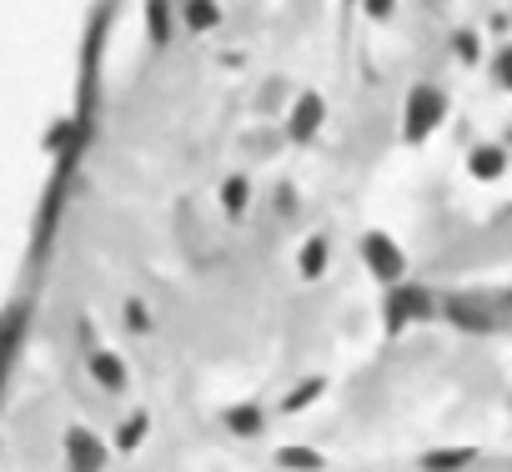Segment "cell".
<instances>
[{
  "mask_svg": "<svg viewBox=\"0 0 512 472\" xmlns=\"http://www.w3.org/2000/svg\"><path fill=\"white\" fill-rule=\"evenodd\" d=\"M367 262H372V272L382 282H397L402 277V257H397V247L387 242V236H367Z\"/></svg>",
  "mask_w": 512,
  "mask_h": 472,
  "instance_id": "5",
  "label": "cell"
},
{
  "mask_svg": "<svg viewBox=\"0 0 512 472\" xmlns=\"http://www.w3.org/2000/svg\"><path fill=\"white\" fill-rule=\"evenodd\" d=\"M437 116H442V96H437L432 86H417L412 101H407V136H412V141L427 136V131L437 126Z\"/></svg>",
  "mask_w": 512,
  "mask_h": 472,
  "instance_id": "3",
  "label": "cell"
},
{
  "mask_svg": "<svg viewBox=\"0 0 512 472\" xmlns=\"http://www.w3.org/2000/svg\"><path fill=\"white\" fill-rule=\"evenodd\" d=\"M21 332H26V307L0 317V392H6V377H11V362H16V347H21Z\"/></svg>",
  "mask_w": 512,
  "mask_h": 472,
  "instance_id": "4",
  "label": "cell"
},
{
  "mask_svg": "<svg viewBox=\"0 0 512 472\" xmlns=\"http://www.w3.org/2000/svg\"><path fill=\"white\" fill-rule=\"evenodd\" d=\"M66 462H71V472H101V462H106L101 437L86 432V427H71L66 432Z\"/></svg>",
  "mask_w": 512,
  "mask_h": 472,
  "instance_id": "2",
  "label": "cell"
},
{
  "mask_svg": "<svg viewBox=\"0 0 512 472\" xmlns=\"http://www.w3.org/2000/svg\"><path fill=\"white\" fill-rule=\"evenodd\" d=\"M322 267H327V247H322V242H312V247L302 252V272H307V277H317Z\"/></svg>",
  "mask_w": 512,
  "mask_h": 472,
  "instance_id": "9",
  "label": "cell"
},
{
  "mask_svg": "<svg viewBox=\"0 0 512 472\" xmlns=\"http://www.w3.org/2000/svg\"><path fill=\"white\" fill-rule=\"evenodd\" d=\"M447 312H452V322H457V327H467V332H482V327H487V312H482L477 302H467V297L447 302Z\"/></svg>",
  "mask_w": 512,
  "mask_h": 472,
  "instance_id": "6",
  "label": "cell"
},
{
  "mask_svg": "<svg viewBox=\"0 0 512 472\" xmlns=\"http://www.w3.org/2000/svg\"><path fill=\"white\" fill-rule=\"evenodd\" d=\"M282 467H297V472H317L322 462L312 452H282Z\"/></svg>",
  "mask_w": 512,
  "mask_h": 472,
  "instance_id": "11",
  "label": "cell"
},
{
  "mask_svg": "<svg viewBox=\"0 0 512 472\" xmlns=\"http://www.w3.org/2000/svg\"><path fill=\"white\" fill-rule=\"evenodd\" d=\"M211 21H216V11H211V0H196V6H191V26H196V31H206Z\"/></svg>",
  "mask_w": 512,
  "mask_h": 472,
  "instance_id": "14",
  "label": "cell"
},
{
  "mask_svg": "<svg viewBox=\"0 0 512 472\" xmlns=\"http://www.w3.org/2000/svg\"><path fill=\"white\" fill-rule=\"evenodd\" d=\"M417 317H432V297L422 287H392V297H387V327L402 332Z\"/></svg>",
  "mask_w": 512,
  "mask_h": 472,
  "instance_id": "1",
  "label": "cell"
},
{
  "mask_svg": "<svg viewBox=\"0 0 512 472\" xmlns=\"http://www.w3.org/2000/svg\"><path fill=\"white\" fill-rule=\"evenodd\" d=\"M317 121H322V101H317V96H307V101L297 106V116H292V136H312V131H317Z\"/></svg>",
  "mask_w": 512,
  "mask_h": 472,
  "instance_id": "7",
  "label": "cell"
},
{
  "mask_svg": "<svg viewBox=\"0 0 512 472\" xmlns=\"http://www.w3.org/2000/svg\"><path fill=\"white\" fill-rule=\"evenodd\" d=\"M221 201H226L231 211H241V206H246V181H226V191H221Z\"/></svg>",
  "mask_w": 512,
  "mask_h": 472,
  "instance_id": "12",
  "label": "cell"
},
{
  "mask_svg": "<svg viewBox=\"0 0 512 472\" xmlns=\"http://www.w3.org/2000/svg\"><path fill=\"white\" fill-rule=\"evenodd\" d=\"M141 432H146V417H136V422H126V432H121V452H131V447L141 442Z\"/></svg>",
  "mask_w": 512,
  "mask_h": 472,
  "instance_id": "15",
  "label": "cell"
},
{
  "mask_svg": "<svg viewBox=\"0 0 512 472\" xmlns=\"http://www.w3.org/2000/svg\"><path fill=\"white\" fill-rule=\"evenodd\" d=\"M502 81H507V86H512V56H507V61H502Z\"/></svg>",
  "mask_w": 512,
  "mask_h": 472,
  "instance_id": "17",
  "label": "cell"
},
{
  "mask_svg": "<svg viewBox=\"0 0 512 472\" xmlns=\"http://www.w3.org/2000/svg\"><path fill=\"white\" fill-rule=\"evenodd\" d=\"M231 427H236V432H256V412H251V407L231 412Z\"/></svg>",
  "mask_w": 512,
  "mask_h": 472,
  "instance_id": "16",
  "label": "cell"
},
{
  "mask_svg": "<svg viewBox=\"0 0 512 472\" xmlns=\"http://www.w3.org/2000/svg\"><path fill=\"white\" fill-rule=\"evenodd\" d=\"M317 392H322V382H302V387H297V392L287 397V412H297V407H302V402H312Z\"/></svg>",
  "mask_w": 512,
  "mask_h": 472,
  "instance_id": "13",
  "label": "cell"
},
{
  "mask_svg": "<svg viewBox=\"0 0 512 472\" xmlns=\"http://www.w3.org/2000/svg\"><path fill=\"white\" fill-rule=\"evenodd\" d=\"M472 171H477V176H497V171H502V156H497V151H477V156H472Z\"/></svg>",
  "mask_w": 512,
  "mask_h": 472,
  "instance_id": "10",
  "label": "cell"
},
{
  "mask_svg": "<svg viewBox=\"0 0 512 472\" xmlns=\"http://www.w3.org/2000/svg\"><path fill=\"white\" fill-rule=\"evenodd\" d=\"M91 372H96L101 387H121V382H126V372H121V362H116L111 352H96V357H91Z\"/></svg>",
  "mask_w": 512,
  "mask_h": 472,
  "instance_id": "8",
  "label": "cell"
}]
</instances>
